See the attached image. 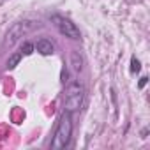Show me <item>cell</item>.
Returning a JSON list of instances; mask_svg holds the SVG:
<instances>
[{"label":"cell","mask_w":150,"mask_h":150,"mask_svg":"<svg viewBox=\"0 0 150 150\" xmlns=\"http://www.w3.org/2000/svg\"><path fill=\"white\" fill-rule=\"evenodd\" d=\"M21 57H23V53L21 51H16V53H13L9 58H7V64H6V69L7 71H11V69H14L20 62H21Z\"/></svg>","instance_id":"cell-7"},{"label":"cell","mask_w":150,"mask_h":150,"mask_svg":"<svg viewBox=\"0 0 150 150\" xmlns=\"http://www.w3.org/2000/svg\"><path fill=\"white\" fill-rule=\"evenodd\" d=\"M71 134H72V120H71V113H64L60 117V122H58V127L55 131V136L51 139V148L53 150H62L69 145V139H71Z\"/></svg>","instance_id":"cell-1"},{"label":"cell","mask_w":150,"mask_h":150,"mask_svg":"<svg viewBox=\"0 0 150 150\" xmlns=\"http://www.w3.org/2000/svg\"><path fill=\"white\" fill-rule=\"evenodd\" d=\"M34 50H35V48H34V44H32V42H25V44L21 46V53H23V55H30Z\"/></svg>","instance_id":"cell-8"},{"label":"cell","mask_w":150,"mask_h":150,"mask_svg":"<svg viewBox=\"0 0 150 150\" xmlns=\"http://www.w3.org/2000/svg\"><path fill=\"white\" fill-rule=\"evenodd\" d=\"M131 71H132V72H138V71H139V60L134 58V57H132V60H131Z\"/></svg>","instance_id":"cell-9"},{"label":"cell","mask_w":150,"mask_h":150,"mask_svg":"<svg viewBox=\"0 0 150 150\" xmlns=\"http://www.w3.org/2000/svg\"><path fill=\"white\" fill-rule=\"evenodd\" d=\"M71 67H72L74 72H80L83 69V58H81V55L78 51H72L71 53Z\"/></svg>","instance_id":"cell-6"},{"label":"cell","mask_w":150,"mask_h":150,"mask_svg":"<svg viewBox=\"0 0 150 150\" xmlns=\"http://www.w3.org/2000/svg\"><path fill=\"white\" fill-rule=\"evenodd\" d=\"M83 97H85V88L81 83L72 81L67 90H65V99H64V111L65 113H76L80 111L81 104H83Z\"/></svg>","instance_id":"cell-2"},{"label":"cell","mask_w":150,"mask_h":150,"mask_svg":"<svg viewBox=\"0 0 150 150\" xmlns=\"http://www.w3.org/2000/svg\"><path fill=\"white\" fill-rule=\"evenodd\" d=\"M25 30H27V23L25 21H20V23H14L11 28H9V32H7V39H6V44H14L20 37H23V34H25Z\"/></svg>","instance_id":"cell-4"},{"label":"cell","mask_w":150,"mask_h":150,"mask_svg":"<svg viewBox=\"0 0 150 150\" xmlns=\"http://www.w3.org/2000/svg\"><path fill=\"white\" fill-rule=\"evenodd\" d=\"M34 48L41 53V55H51L53 53V42L50 41V39H39L37 41V44H34Z\"/></svg>","instance_id":"cell-5"},{"label":"cell","mask_w":150,"mask_h":150,"mask_svg":"<svg viewBox=\"0 0 150 150\" xmlns=\"http://www.w3.org/2000/svg\"><path fill=\"white\" fill-rule=\"evenodd\" d=\"M145 83H146V78H141V81H139V87H143Z\"/></svg>","instance_id":"cell-10"},{"label":"cell","mask_w":150,"mask_h":150,"mask_svg":"<svg viewBox=\"0 0 150 150\" xmlns=\"http://www.w3.org/2000/svg\"><path fill=\"white\" fill-rule=\"evenodd\" d=\"M50 20H51V23L57 27V30H58L62 35L69 37V39H80V37H81V32H80V28H78L76 25H74L71 20H67L65 16L53 14Z\"/></svg>","instance_id":"cell-3"}]
</instances>
